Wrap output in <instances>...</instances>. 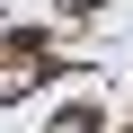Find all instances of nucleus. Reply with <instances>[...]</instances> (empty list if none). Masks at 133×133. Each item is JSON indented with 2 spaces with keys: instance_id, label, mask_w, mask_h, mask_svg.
I'll list each match as a JSON object with an SVG mask.
<instances>
[{
  "instance_id": "3",
  "label": "nucleus",
  "mask_w": 133,
  "mask_h": 133,
  "mask_svg": "<svg viewBox=\"0 0 133 133\" xmlns=\"http://www.w3.org/2000/svg\"><path fill=\"white\" fill-rule=\"evenodd\" d=\"M124 133H133V124H124Z\"/></svg>"
},
{
  "instance_id": "1",
  "label": "nucleus",
  "mask_w": 133,
  "mask_h": 133,
  "mask_svg": "<svg viewBox=\"0 0 133 133\" xmlns=\"http://www.w3.org/2000/svg\"><path fill=\"white\" fill-rule=\"evenodd\" d=\"M36 80H53V44L36 36V27H18V36H0V107H18Z\"/></svg>"
},
{
  "instance_id": "2",
  "label": "nucleus",
  "mask_w": 133,
  "mask_h": 133,
  "mask_svg": "<svg viewBox=\"0 0 133 133\" xmlns=\"http://www.w3.org/2000/svg\"><path fill=\"white\" fill-rule=\"evenodd\" d=\"M53 133H107V115L89 98H71V107H53Z\"/></svg>"
}]
</instances>
